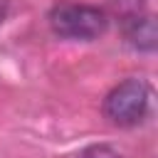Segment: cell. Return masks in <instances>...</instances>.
Segmentation results:
<instances>
[{"mask_svg": "<svg viewBox=\"0 0 158 158\" xmlns=\"http://www.w3.org/2000/svg\"><path fill=\"white\" fill-rule=\"evenodd\" d=\"M7 10H10V0H0V25H2V20H5Z\"/></svg>", "mask_w": 158, "mask_h": 158, "instance_id": "obj_5", "label": "cell"}, {"mask_svg": "<svg viewBox=\"0 0 158 158\" xmlns=\"http://www.w3.org/2000/svg\"><path fill=\"white\" fill-rule=\"evenodd\" d=\"M49 27L62 40H79L91 42L101 37L109 27V17L104 10L94 5H77V2H59L49 10Z\"/></svg>", "mask_w": 158, "mask_h": 158, "instance_id": "obj_1", "label": "cell"}, {"mask_svg": "<svg viewBox=\"0 0 158 158\" xmlns=\"http://www.w3.org/2000/svg\"><path fill=\"white\" fill-rule=\"evenodd\" d=\"M148 109H151V86L146 79H138V77L123 79L104 99L106 118L123 128L141 123L146 118Z\"/></svg>", "mask_w": 158, "mask_h": 158, "instance_id": "obj_2", "label": "cell"}, {"mask_svg": "<svg viewBox=\"0 0 158 158\" xmlns=\"http://www.w3.org/2000/svg\"><path fill=\"white\" fill-rule=\"evenodd\" d=\"M123 32H126V40L133 49L138 52H153L156 49V40H158V32H156V20L153 15H141V12H131L123 22Z\"/></svg>", "mask_w": 158, "mask_h": 158, "instance_id": "obj_3", "label": "cell"}, {"mask_svg": "<svg viewBox=\"0 0 158 158\" xmlns=\"http://www.w3.org/2000/svg\"><path fill=\"white\" fill-rule=\"evenodd\" d=\"M74 158H123L116 148L106 146V143H96V146H86L84 151H79Z\"/></svg>", "mask_w": 158, "mask_h": 158, "instance_id": "obj_4", "label": "cell"}]
</instances>
